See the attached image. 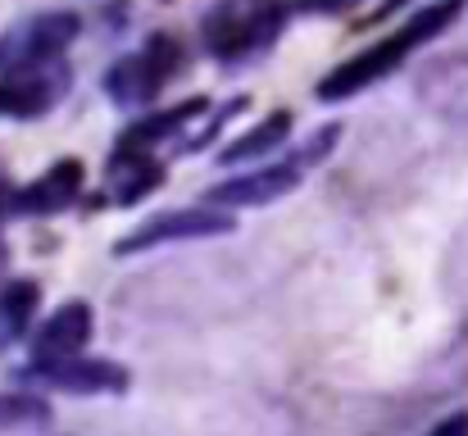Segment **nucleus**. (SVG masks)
I'll use <instances>...</instances> for the list:
<instances>
[{
    "label": "nucleus",
    "mask_w": 468,
    "mask_h": 436,
    "mask_svg": "<svg viewBox=\"0 0 468 436\" xmlns=\"http://www.w3.org/2000/svg\"><path fill=\"white\" fill-rule=\"evenodd\" d=\"M460 9H464V0H432V5H428V9H419L400 32H391L387 41H378V46L359 50V55H355V59H346V64H336V69L318 82V96H323V101H346V96H355V91L373 87L378 78H387L391 69H400L410 50H419V46H423V41H432L441 27H451Z\"/></svg>",
    "instance_id": "f257e3e1"
},
{
    "label": "nucleus",
    "mask_w": 468,
    "mask_h": 436,
    "mask_svg": "<svg viewBox=\"0 0 468 436\" xmlns=\"http://www.w3.org/2000/svg\"><path fill=\"white\" fill-rule=\"evenodd\" d=\"M78 27L82 23L69 9L32 14V18L5 27V37H0V82H9V78H41V73L59 69V55L73 46Z\"/></svg>",
    "instance_id": "f03ea898"
},
{
    "label": "nucleus",
    "mask_w": 468,
    "mask_h": 436,
    "mask_svg": "<svg viewBox=\"0 0 468 436\" xmlns=\"http://www.w3.org/2000/svg\"><path fill=\"white\" fill-rule=\"evenodd\" d=\"M287 23L282 0H218L214 14H205V46L218 59H250L273 46V37Z\"/></svg>",
    "instance_id": "7ed1b4c3"
},
{
    "label": "nucleus",
    "mask_w": 468,
    "mask_h": 436,
    "mask_svg": "<svg viewBox=\"0 0 468 436\" xmlns=\"http://www.w3.org/2000/svg\"><path fill=\"white\" fill-rule=\"evenodd\" d=\"M182 64V50L155 32L142 50H133V55H123L110 73H105V91H110V101H119V105H128V110H142V105H151L159 91H164V82L173 78V69Z\"/></svg>",
    "instance_id": "20e7f679"
},
{
    "label": "nucleus",
    "mask_w": 468,
    "mask_h": 436,
    "mask_svg": "<svg viewBox=\"0 0 468 436\" xmlns=\"http://www.w3.org/2000/svg\"><path fill=\"white\" fill-rule=\"evenodd\" d=\"M232 232V218L223 214H209V209H173V214H155L146 218L137 232H128L114 250L119 255H133V250H151L164 241H191V237H223Z\"/></svg>",
    "instance_id": "39448f33"
},
{
    "label": "nucleus",
    "mask_w": 468,
    "mask_h": 436,
    "mask_svg": "<svg viewBox=\"0 0 468 436\" xmlns=\"http://www.w3.org/2000/svg\"><path fill=\"white\" fill-rule=\"evenodd\" d=\"M87 341H91V309L73 300V304L55 309V314L37 327V336H32V359H37V368H55V364L78 359Z\"/></svg>",
    "instance_id": "423d86ee"
},
{
    "label": "nucleus",
    "mask_w": 468,
    "mask_h": 436,
    "mask_svg": "<svg viewBox=\"0 0 468 436\" xmlns=\"http://www.w3.org/2000/svg\"><path fill=\"white\" fill-rule=\"evenodd\" d=\"M301 182L296 164H273V168H255L241 177H228L209 191V205H232V209H250V205H269L278 196H287Z\"/></svg>",
    "instance_id": "0eeeda50"
},
{
    "label": "nucleus",
    "mask_w": 468,
    "mask_h": 436,
    "mask_svg": "<svg viewBox=\"0 0 468 436\" xmlns=\"http://www.w3.org/2000/svg\"><path fill=\"white\" fill-rule=\"evenodd\" d=\"M78 191H82V164L64 159V164L46 168L37 182H27L18 196H9V209H18V214H59L78 200Z\"/></svg>",
    "instance_id": "6e6552de"
},
{
    "label": "nucleus",
    "mask_w": 468,
    "mask_h": 436,
    "mask_svg": "<svg viewBox=\"0 0 468 436\" xmlns=\"http://www.w3.org/2000/svg\"><path fill=\"white\" fill-rule=\"evenodd\" d=\"M37 378H46L59 391H78V396H101V391H123L128 373L114 359H69L55 368H37Z\"/></svg>",
    "instance_id": "1a4fd4ad"
},
{
    "label": "nucleus",
    "mask_w": 468,
    "mask_h": 436,
    "mask_svg": "<svg viewBox=\"0 0 468 436\" xmlns=\"http://www.w3.org/2000/svg\"><path fill=\"white\" fill-rule=\"evenodd\" d=\"M64 87H69V69H50L41 78H9L0 82V114H14V119L46 114Z\"/></svg>",
    "instance_id": "9d476101"
},
{
    "label": "nucleus",
    "mask_w": 468,
    "mask_h": 436,
    "mask_svg": "<svg viewBox=\"0 0 468 436\" xmlns=\"http://www.w3.org/2000/svg\"><path fill=\"white\" fill-rule=\"evenodd\" d=\"M110 182H114V200L119 205H137L142 196H151L164 182V164L142 154V150H119L110 164Z\"/></svg>",
    "instance_id": "9b49d317"
},
{
    "label": "nucleus",
    "mask_w": 468,
    "mask_h": 436,
    "mask_svg": "<svg viewBox=\"0 0 468 436\" xmlns=\"http://www.w3.org/2000/svg\"><path fill=\"white\" fill-rule=\"evenodd\" d=\"M37 304H41L37 282H9V287H0V350L27 336V327L37 318Z\"/></svg>",
    "instance_id": "f8f14e48"
},
{
    "label": "nucleus",
    "mask_w": 468,
    "mask_h": 436,
    "mask_svg": "<svg viewBox=\"0 0 468 436\" xmlns=\"http://www.w3.org/2000/svg\"><path fill=\"white\" fill-rule=\"evenodd\" d=\"M200 110H209L205 101H186V105H177V110H164V114H151V119H142L137 128H128L123 133V150H142V154H151V145L168 142L173 133H182V123H191Z\"/></svg>",
    "instance_id": "ddd939ff"
},
{
    "label": "nucleus",
    "mask_w": 468,
    "mask_h": 436,
    "mask_svg": "<svg viewBox=\"0 0 468 436\" xmlns=\"http://www.w3.org/2000/svg\"><path fill=\"white\" fill-rule=\"evenodd\" d=\"M287 133H292V114H273V119H264L260 128H250L246 137H237V142L228 145L218 159L223 164H241V159H255V154H269L273 145L287 142Z\"/></svg>",
    "instance_id": "4468645a"
},
{
    "label": "nucleus",
    "mask_w": 468,
    "mask_h": 436,
    "mask_svg": "<svg viewBox=\"0 0 468 436\" xmlns=\"http://www.w3.org/2000/svg\"><path fill=\"white\" fill-rule=\"evenodd\" d=\"M46 405L27 396H0V428H46Z\"/></svg>",
    "instance_id": "2eb2a0df"
},
{
    "label": "nucleus",
    "mask_w": 468,
    "mask_h": 436,
    "mask_svg": "<svg viewBox=\"0 0 468 436\" xmlns=\"http://www.w3.org/2000/svg\"><path fill=\"white\" fill-rule=\"evenodd\" d=\"M350 5H359V0H296V9H305V14H336Z\"/></svg>",
    "instance_id": "dca6fc26"
},
{
    "label": "nucleus",
    "mask_w": 468,
    "mask_h": 436,
    "mask_svg": "<svg viewBox=\"0 0 468 436\" xmlns=\"http://www.w3.org/2000/svg\"><path fill=\"white\" fill-rule=\"evenodd\" d=\"M428 436H468V414H451V419H441Z\"/></svg>",
    "instance_id": "f3484780"
},
{
    "label": "nucleus",
    "mask_w": 468,
    "mask_h": 436,
    "mask_svg": "<svg viewBox=\"0 0 468 436\" xmlns=\"http://www.w3.org/2000/svg\"><path fill=\"white\" fill-rule=\"evenodd\" d=\"M400 5H405V0H387V5H382V14H391V9H400Z\"/></svg>",
    "instance_id": "a211bd4d"
},
{
    "label": "nucleus",
    "mask_w": 468,
    "mask_h": 436,
    "mask_svg": "<svg viewBox=\"0 0 468 436\" xmlns=\"http://www.w3.org/2000/svg\"><path fill=\"white\" fill-rule=\"evenodd\" d=\"M0 273H5V246H0Z\"/></svg>",
    "instance_id": "6ab92c4d"
}]
</instances>
